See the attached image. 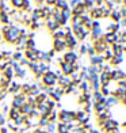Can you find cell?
<instances>
[{
    "label": "cell",
    "mask_w": 126,
    "mask_h": 133,
    "mask_svg": "<svg viewBox=\"0 0 126 133\" xmlns=\"http://www.w3.org/2000/svg\"><path fill=\"white\" fill-rule=\"evenodd\" d=\"M81 3L84 5V8H86L88 12L91 11L94 7H95V3H94V0H81Z\"/></svg>",
    "instance_id": "4316f807"
},
{
    "label": "cell",
    "mask_w": 126,
    "mask_h": 133,
    "mask_svg": "<svg viewBox=\"0 0 126 133\" xmlns=\"http://www.w3.org/2000/svg\"><path fill=\"white\" fill-rule=\"evenodd\" d=\"M25 103H27V95L25 94H16L14 95L12 101H11V107H15V109H20Z\"/></svg>",
    "instance_id": "277c9868"
},
{
    "label": "cell",
    "mask_w": 126,
    "mask_h": 133,
    "mask_svg": "<svg viewBox=\"0 0 126 133\" xmlns=\"http://www.w3.org/2000/svg\"><path fill=\"white\" fill-rule=\"evenodd\" d=\"M117 129H119V122L117 119H113V118L107 119L104 122V125L102 126V130H103L104 133H110V132L117 130Z\"/></svg>",
    "instance_id": "8992f818"
},
{
    "label": "cell",
    "mask_w": 126,
    "mask_h": 133,
    "mask_svg": "<svg viewBox=\"0 0 126 133\" xmlns=\"http://www.w3.org/2000/svg\"><path fill=\"white\" fill-rule=\"evenodd\" d=\"M10 130H8V128L7 126H2V128H0V133H8Z\"/></svg>",
    "instance_id": "74e56055"
},
{
    "label": "cell",
    "mask_w": 126,
    "mask_h": 133,
    "mask_svg": "<svg viewBox=\"0 0 126 133\" xmlns=\"http://www.w3.org/2000/svg\"><path fill=\"white\" fill-rule=\"evenodd\" d=\"M54 52H64L67 49V44H65V38H53V48Z\"/></svg>",
    "instance_id": "ba28073f"
},
{
    "label": "cell",
    "mask_w": 126,
    "mask_h": 133,
    "mask_svg": "<svg viewBox=\"0 0 126 133\" xmlns=\"http://www.w3.org/2000/svg\"><path fill=\"white\" fill-rule=\"evenodd\" d=\"M12 133H20V132H19V130H16V132H12Z\"/></svg>",
    "instance_id": "7bdbcfd3"
},
{
    "label": "cell",
    "mask_w": 126,
    "mask_h": 133,
    "mask_svg": "<svg viewBox=\"0 0 126 133\" xmlns=\"http://www.w3.org/2000/svg\"><path fill=\"white\" fill-rule=\"evenodd\" d=\"M2 42H3V34L0 33V44H2Z\"/></svg>",
    "instance_id": "60d3db41"
},
{
    "label": "cell",
    "mask_w": 126,
    "mask_h": 133,
    "mask_svg": "<svg viewBox=\"0 0 126 133\" xmlns=\"http://www.w3.org/2000/svg\"><path fill=\"white\" fill-rule=\"evenodd\" d=\"M123 53H125V54H126V46H125V49H123Z\"/></svg>",
    "instance_id": "b9f144b4"
},
{
    "label": "cell",
    "mask_w": 126,
    "mask_h": 133,
    "mask_svg": "<svg viewBox=\"0 0 126 133\" xmlns=\"http://www.w3.org/2000/svg\"><path fill=\"white\" fill-rule=\"evenodd\" d=\"M71 11H72V16H81L83 14L88 12V11H87L86 8H84L83 3H80L79 5H76V7H75V8H72Z\"/></svg>",
    "instance_id": "ac0fdd59"
},
{
    "label": "cell",
    "mask_w": 126,
    "mask_h": 133,
    "mask_svg": "<svg viewBox=\"0 0 126 133\" xmlns=\"http://www.w3.org/2000/svg\"><path fill=\"white\" fill-rule=\"evenodd\" d=\"M41 79H42V84L46 86V87H54L57 84V76L52 69L49 72H46L45 75H42Z\"/></svg>",
    "instance_id": "3957f363"
},
{
    "label": "cell",
    "mask_w": 126,
    "mask_h": 133,
    "mask_svg": "<svg viewBox=\"0 0 126 133\" xmlns=\"http://www.w3.org/2000/svg\"><path fill=\"white\" fill-rule=\"evenodd\" d=\"M45 25H46L47 30H49L50 33L56 31L57 29H60V27H61V26H60L58 23L54 21V18H53L52 15H50V16H47V18H45Z\"/></svg>",
    "instance_id": "9c48e42d"
},
{
    "label": "cell",
    "mask_w": 126,
    "mask_h": 133,
    "mask_svg": "<svg viewBox=\"0 0 126 133\" xmlns=\"http://www.w3.org/2000/svg\"><path fill=\"white\" fill-rule=\"evenodd\" d=\"M56 132H57V133H72L69 125H68V124H62V122H58V124H57Z\"/></svg>",
    "instance_id": "44dd1931"
},
{
    "label": "cell",
    "mask_w": 126,
    "mask_h": 133,
    "mask_svg": "<svg viewBox=\"0 0 126 133\" xmlns=\"http://www.w3.org/2000/svg\"><path fill=\"white\" fill-rule=\"evenodd\" d=\"M87 50H88V44H81V45H80V49H79L80 56H86Z\"/></svg>",
    "instance_id": "e575fe53"
},
{
    "label": "cell",
    "mask_w": 126,
    "mask_h": 133,
    "mask_svg": "<svg viewBox=\"0 0 126 133\" xmlns=\"http://www.w3.org/2000/svg\"><path fill=\"white\" fill-rule=\"evenodd\" d=\"M2 76H4V77H7V79L8 80H12V77L15 76V71H14V68H12V66H11L10 64L7 65V66H5V68L2 71Z\"/></svg>",
    "instance_id": "e0dca14e"
},
{
    "label": "cell",
    "mask_w": 126,
    "mask_h": 133,
    "mask_svg": "<svg viewBox=\"0 0 126 133\" xmlns=\"http://www.w3.org/2000/svg\"><path fill=\"white\" fill-rule=\"evenodd\" d=\"M121 105H123V106L126 107V96H125V98H123V99L121 101Z\"/></svg>",
    "instance_id": "ab89813d"
},
{
    "label": "cell",
    "mask_w": 126,
    "mask_h": 133,
    "mask_svg": "<svg viewBox=\"0 0 126 133\" xmlns=\"http://www.w3.org/2000/svg\"><path fill=\"white\" fill-rule=\"evenodd\" d=\"M62 61L73 65V64H76V63H79V54H77L75 50H68V52L64 53Z\"/></svg>",
    "instance_id": "5b68a950"
},
{
    "label": "cell",
    "mask_w": 126,
    "mask_h": 133,
    "mask_svg": "<svg viewBox=\"0 0 126 133\" xmlns=\"http://www.w3.org/2000/svg\"><path fill=\"white\" fill-rule=\"evenodd\" d=\"M103 63H106L103 54H95L94 57H89V64H91V65L96 66V65H102Z\"/></svg>",
    "instance_id": "2e32d148"
},
{
    "label": "cell",
    "mask_w": 126,
    "mask_h": 133,
    "mask_svg": "<svg viewBox=\"0 0 126 133\" xmlns=\"http://www.w3.org/2000/svg\"><path fill=\"white\" fill-rule=\"evenodd\" d=\"M56 129H57V124L56 122H49L45 126L46 133H56Z\"/></svg>",
    "instance_id": "f1b7e54d"
},
{
    "label": "cell",
    "mask_w": 126,
    "mask_h": 133,
    "mask_svg": "<svg viewBox=\"0 0 126 133\" xmlns=\"http://www.w3.org/2000/svg\"><path fill=\"white\" fill-rule=\"evenodd\" d=\"M33 106L31 105H30V103H25V105H23L20 109H19V110H20V114H22V116H25V117H29L30 116V114H31V111H33Z\"/></svg>",
    "instance_id": "ffe728a7"
},
{
    "label": "cell",
    "mask_w": 126,
    "mask_h": 133,
    "mask_svg": "<svg viewBox=\"0 0 126 133\" xmlns=\"http://www.w3.org/2000/svg\"><path fill=\"white\" fill-rule=\"evenodd\" d=\"M20 87H22V84H19L18 82H14V80H11V84H10V87L7 88V92L10 94H20Z\"/></svg>",
    "instance_id": "5bb4252c"
},
{
    "label": "cell",
    "mask_w": 126,
    "mask_h": 133,
    "mask_svg": "<svg viewBox=\"0 0 126 133\" xmlns=\"http://www.w3.org/2000/svg\"><path fill=\"white\" fill-rule=\"evenodd\" d=\"M29 63H30L29 60H27L26 57H23V58L20 60V61H19V65L22 66V68H23V66H29Z\"/></svg>",
    "instance_id": "8d00e7d4"
},
{
    "label": "cell",
    "mask_w": 126,
    "mask_h": 133,
    "mask_svg": "<svg viewBox=\"0 0 126 133\" xmlns=\"http://www.w3.org/2000/svg\"><path fill=\"white\" fill-rule=\"evenodd\" d=\"M23 56H25V54H23V52H20V50H15V52L12 53V56H11V58H12V60H15V61H18V63H19L20 60L23 58Z\"/></svg>",
    "instance_id": "4dcf8cb0"
},
{
    "label": "cell",
    "mask_w": 126,
    "mask_h": 133,
    "mask_svg": "<svg viewBox=\"0 0 126 133\" xmlns=\"http://www.w3.org/2000/svg\"><path fill=\"white\" fill-rule=\"evenodd\" d=\"M81 3V0H69V3H68V5H69V8L72 10V8H75L76 5H79Z\"/></svg>",
    "instance_id": "d590c367"
},
{
    "label": "cell",
    "mask_w": 126,
    "mask_h": 133,
    "mask_svg": "<svg viewBox=\"0 0 126 133\" xmlns=\"http://www.w3.org/2000/svg\"><path fill=\"white\" fill-rule=\"evenodd\" d=\"M31 21L33 22H37V21H39V19H42V11H41V8H34L33 11H31Z\"/></svg>",
    "instance_id": "cb8c5ba5"
},
{
    "label": "cell",
    "mask_w": 126,
    "mask_h": 133,
    "mask_svg": "<svg viewBox=\"0 0 126 133\" xmlns=\"http://www.w3.org/2000/svg\"><path fill=\"white\" fill-rule=\"evenodd\" d=\"M77 41L76 39V37L72 33H67V35H65V44H67V49L69 48V49L72 50V49H75V48L77 46Z\"/></svg>",
    "instance_id": "30bf717a"
},
{
    "label": "cell",
    "mask_w": 126,
    "mask_h": 133,
    "mask_svg": "<svg viewBox=\"0 0 126 133\" xmlns=\"http://www.w3.org/2000/svg\"><path fill=\"white\" fill-rule=\"evenodd\" d=\"M8 114H10V119H15L16 117L20 116V110H19V109H15V107H11Z\"/></svg>",
    "instance_id": "83f0119b"
},
{
    "label": "cell",
    "mask_w": 126,
    "mask_h": 133,
    "mask_svg": "<svg viewBox=\"0 0 126 133\" xmlns=\"http://www.w3.org/2000/svg\"><path fill=\"white\" fill-rule=\"evenodd\" d=\"M75 114H76V111H73V110L62 109V110L58 113V121L62 124H71L75 121Z\"/></svg>",
    "instance_id": "7a4b0ae2"
},
{
    "label": "cell",
    "mask_w": 126,
    "mask_h": 133,
    "mask_svg": "<svg viewBox=\"0 0 126 133\" xmlns=\"http://www.w3.org/2000/svg\"><path fill=\"white\" fill-rule=\"evenodd\" d=\"M47 124H49V119H47V117H39V118H38V126H39V128H45Z\"/></svg>",
    "instance_id": "d6a6232c"
},
{
    "label": "cell",
    "mask_w": 126,
    "mask_h": 133,
    "mask_svg": "<svg viewBox=\"0 0 126 133\" xmlns=\"http://www.w3.org/2000/svg\"><path fill=\"white\" fill-rule=\"evenodd\" d=\"M46 3H47V5H53V7H54L56 0H46Z\"/></svg>",
    "instance_id": "f35d334b"
},
{
    "label": "cell",
    "mask_w": 126,
    "mask_h": 133,
    "mask_svg": "<svg viewBox=\"0 0 126 133\" xmlns=\"http://www.w3.org/2000/svg\"><path fill=\"white\" fill-rule=\"evenodd\" d=\"M19 37H20V27H18L16 25H10V29L4 33V39L11 45H15Z\"/></svg>",
    "instance_id": "6da1fadb"
},
{
    "label": "cell",
    "mask_w": 126,
    "mask_h": 133,
    "mask_svg": "<svg viewBox=\"0 0 126 133\" xmlns=\"http://www.w3.org/2000/svg\"><path fill=\"white\" fill-rule=\"evenodd\" d=\"M47 119H49V122H56V121L58 119V113H57L56 109L50 111V114L47 116Z\"/></svg>",
    "instance_id": "1f68e13d"
},
{
    "label": "cell",
    "mask_w": 126,
    "mask_h": 133,
    "mask_svg": "<svg viewBox=\"0 0 126 133\" xmlns=\"http://www.w3.org/2000/svg\"><path fill=\"white\" fill-rule=\"evenodd\" d=\"M75 121L80 125L87 124V122H89V114H87L84 110H77L75 114Z\"/></svg>",
    "instance_id": "52a82bcc"
},
{
    "label": "cell",
    "mask_w": 126,
    "mask_h": 133,
    "mask_svg": "<svg viewBox=\"0 0 126 133\" xmlns=\"http://www.w3.org/2000/svg\"><path fill=\"white\" fill-rule=\"evenodd\" d=\"M110 82H111L110 74H107V72H102V74H99V83H100V86H107Z\"/></svg>",
    "instance_id": "d6986e66"
},
{
    "label": "cell",
    "mask_w": 126,
    "mask_h": 133,
    "mask_svg": "<svg viewBox=\"0 0 126 133\" xmlns=\"http://www.w3.org/2000/svg\"><path fill=\"white\" fill-rule=\"evenodd\" d=\"M106 106L107 107H109V109H111V107H114V106H117L118 103H119V101L115 98V96H114V95H110V96H107V98H106Z\"/></svg>",
    "instance_id": "7402d4cb"
},
{
    "label": "cell",
    "mask_w": 126,
    "mask_h": 133,
    "mask_svg": "<svg viewBox=\"0 0 126 133\" xmlns=\"http://www.w3.org/2000/svg\"><path fill=\"white\" fill-rule=\"evenodd\" d=\"M60 71H61V74L65 75V76H71L75 72L73 71V65L68 64V63H64V61L60 63Z\"/></svg>",
    "instance_id": "7c38bea8"
},
{
    "label": "cell",
    "mask_w": 126,
    "mask_h": 133,
    "mask_svg": "<svg viewBox=\"0 0 126 133\" xmlns=\"http://www.w3.org/2000/svg\"><path fill=\"white\" fill-rule=\"evenodd\" d=\"M89 16H91V19H94V21H99V19H102L103 18V8H102V5H99V7H95L89 11Z\"/></svg>",
    "instance_id": "8fae6325"
},
{
    "label": "cell",
    "mask_w": 126,
    "mask_h": 133,
    "mask_svg": "<svg viewBox=\"0 0 126 133\" xmlns=\"http://www.w3.org/2000/svg\"><path fill=\"white\" fill-rule=\"evenodd\" d=\"M110 19H111V22H114V23H119V21L122 19V15H121V12H119V10H113V11H111Z\"/></svg>",
    "instance_id": "603a6c76"
},
{
    "label": "cell",
    "mask_w": 126,
    "mask_h": 133,
    "mask_svg": "<svg viewBox=\"0 0 126 133\" xmlns=\"http://www.w3.org/2000/svg\"><path fill=\"white\" fill-rule=\"evenodd\" d=\"M57 83H58L60 87L65 88V87H68V86H71V84H72V79H71V76L61 75V76H60L58 79H57Z\"/></svg>",
    "instance_id": "9a60e30c"
},
{
    "label": "cell",
    "mask_w": 126,
    "mask_h": 133,
    "mask_svg": "<svg viewBox=\"0 0 126 133\" xmlns=\"http://www.w3.org/2000/svg\"><path fill=\"white\" fill-rule=\"evenodd\" d=\"M71 23H72V26H81L83 25L81 16H72L71 18Z\"/></svg>",
    "instance_id": "f546056e"
},
{
    "label": "cell",
    "mask_w": 126,
    "mask_h": 133,
    "mask_svg": "<svg viewBox=\"0 0 126 133\" xmlns=\"http://www.w3.org/2000/svg\"><path fill=\"white\" fill-rule=\"evenodd\" d=\"M7 128H8V130H12V132H16L18 129H19V128L15 125V122H14L12 119H8V121H7Z\"/></svg>",
    "instance_id": "836d02e7"
},
{
    "label": "cell",
    "mask_w": 126,
    "mask_h": 133,
    "mask_svg": "<svg viewBox=\"0 0 126 133\" xmlns=\"http://www.w3.org/2000/svg\"><path fill=\"white\" fill-rule=\"evenodd\" d=\"M54 7L58 8V10H68L69 8V5H68V0H56V4H54Z\"/></svg>",
    "instance_id": "484cf974"
},
{
    "label": "cell",
    "mask_w": 126,
    "mask_h": 133,
    "mask_svg": "<svg viewBox=\"0 0 126 133\" xmlns=\"http://www.w3.org/2000/svg\"><path fill=\"white\" fill-rule=\"evenodd\" d=\"M104 101H106V99H104ZM104 101H103V102H95V103H92V109L95 110V113H96V116H98V114L104 113L107 109H109V107L106 106V102H104Z\"/></svg>",
    "instance_id": "4fadbf2b"
},
{
    "label": "cell",
    "mask_w": 126,
    "mask_h": 133,
    "mask_svg": "<svg viewBox=\"0 0 126 133\" xmlns=\"http://www.w3.org/2000/svg\"><path fill=\"white\" fill-rule=\"evenodd\" d=\"M11 5H12V8L15 10H23V7H25V0H10Z\"/></svg>",
    "instance_id": "d4e9b609"
}]
</instances>
